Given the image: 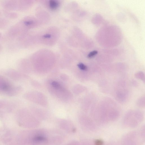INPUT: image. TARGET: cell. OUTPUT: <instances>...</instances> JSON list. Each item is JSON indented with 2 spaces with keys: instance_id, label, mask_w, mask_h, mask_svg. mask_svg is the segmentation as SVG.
<instances>
[{
  "instance_id": "cell-1",
  "label": "cell",
  "mask_w": 145,
  "mask_h": 145,
  "mask_svg": "<svg viewBox=\"0 0 145 145\" xmlns=\"http://www.w3.org/2000/svg\"><path fill=\"white\" fill-rule=\"evenodd\" d=\"M11 87L10 83L3 78H0V91L6 92L10 90Z\"/></svg>"
},
{
  "instance_id": "cell-2",
  "label": "cell",
  "mask_w": 145,
  "mask_h": 145,
  "mask_svg": "<svg viewBox=\"0 0 145 145\" xmlns=\"http://www.w3.org/2000/svg\"><path fill=\"white\" fill-rule=\"evenodd\" d=\"M49 6L50 9L52 10H55L59 6L58 2L54 0H51L49 2Z\"/></svg>"
},
{
  "instance_id": "cell-3",
  "label": "cell",
  "mask_w": 145,
  "mask_h": 145,
  "mask_svg": "<svg viewBox=\"0 0 145 145\" xmlns=\"http://www.w3.org/2000/svg\"><path fill=\"white\" fill-rule=\"evenodd\" d=\"M98 53V51L96 50L93 51L88 55L87 57L89 58H92Z\"/></svg>"
},
{
  "instance_id": "cell-4",
  "label": "cell",
  "mask_w": 145,
  "mask_h": 145,
  "mask_svg": "<svg viewBox=\"0 0 145 145\" xmlns=\"http://www.w3.org/2000/svg\"><path fill=\"white\" fill-rule=\"evenodd\" d=\"M78 66L79 69L81 70L86 71L87 70V67L83 63H79L78 64Z\"/></svg>"
},
{
  "instance_id": "cell-5",
  "label": "cell",
  "mask_w": 145,
  "mask_h": 145,
  "mask_svg": "<svg viewBox=\"0 0 145 145\" xmlns=\"http://www.w3.org/2000/svg\"><path fill=\"white\" fill-rule=\"evenodd\" d=\"M52 86L56 88V89H58L60 87V84L58 83L56 81H53L52 82Z\"/></svg>"
},
{
  "instance_id": "cell-6",
  "label": "cell",
  "mask_w": 145,
  "mask_h": 145,
  "mask_svg": "<svg viewBox=\"0 0 145 145\" xmlns=\"http://www.w3.org/2000/svg\"><path fill=\"white\" fill-rule=\"evenodd\" d=\"M43 37L46 38H50L51 37V35L49 34H46L43 36Z\"/></svg>"
}]
</instances>
